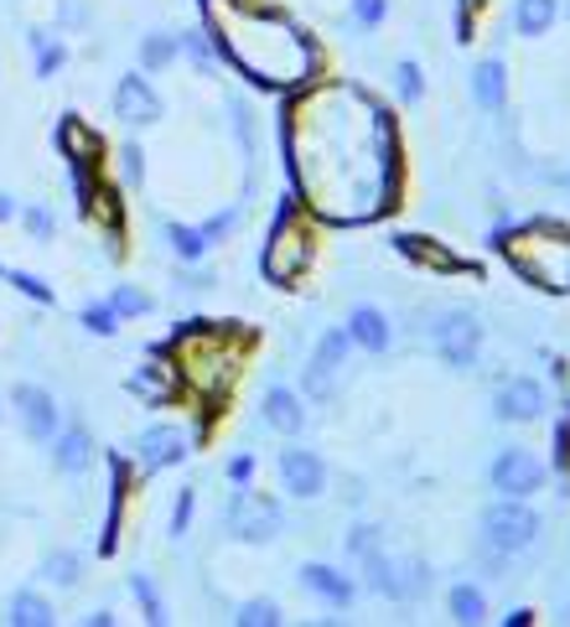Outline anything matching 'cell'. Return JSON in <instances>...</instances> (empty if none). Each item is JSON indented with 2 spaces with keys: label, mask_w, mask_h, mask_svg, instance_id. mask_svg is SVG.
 <instances>
[{
  "label": "cell",
  "mask_w": 570,
  "mask_h": 627,
  "mask_svg": "<svg viewBox=\"0 0 570 627\" xmlns=\"http://www.w3.org/2000/svg\"><path fill=\"white\" fill-rule=\"evenodd\" d=\"M83 327H89V333H98V337H115L119 333L115 306H83Z\"/></svg>",
  "instance_id": "39"
},
{
  "label": "cell",
  "mask_w": 570,
  "mask_h": 627,
  "mask_svg": "<svg viewBox=\"0 0 570 627\" xmlns=\"http://www.w3.org/2000/svg\"><path fill=\"white\" fill-rule=\"evenodd\" d=\"M115 115L130 119V125H156V119L166 115V104H161V94L140 79V73H130V79H119V89H115Z\"/></svg>",
  "instance_id": "16"
},
{
  "label": "cell",
  "mask_w": 570,
  "mask_h": 627,
  "mask_svg": "<svg viewBox=\"0 0 570 627\" xmlns=\"http://www.w3.org/2000/svg\"><path fill=\"white\" fill-rule=\"evenodd\" d=\"M348 337H353V348L384 358L394 348V322L379 312V306H353V316H348Z\"/></svg>",
  "instance_id": "19"
},
{
  "label": "cell",
  "mask_w": 570,
  "mask_h": 627,
  "mask_svg": "<svg viewBox=\"0 0 570 627\" xmlns=\"http://www.w3.org/2000/svg\"><path fill=\"white\" fill-rule=\"evenodd\" d=\"M177 47L197 62V73H208V79L218 73V53H213V42H208V32H187V37H177Z\"/></svg>",
  "instance_id": "31"
},
{
  "label": "cell",
  "mask_w": 570,
  "mask_h": 627,
  "mask_svg": "<svg viewBox=\"0 0 570 627\" xmlns=\"http://www.w3.org/2000/svg\"><path fill=\"white\" fill-rule=\"evenodd\" d=\"M47 576H53L58 587H73V581H79V560H73V555H53V560H47Z\"/></svg>",
  "instance_id": "40"
},
{
  "label": "cell",
  "mask_w": 570,
  "mask_h": 627,
  "mask_svg": "<svg viewBox=\"0 0 570 627\" xmlns=\"http://www.w3.org/2000/svg\"><path fill=\"white\" fill-rule=\"evenodd\" d=\"M503 627H534V612L530 607H513L509 617H503Z\"/></svg>",
  "instance_id": "43"
},
{
  "label": "cell",
  "mask_w": 570,
  "mask_h": 627,
  "mask_svg": "<svg viewBox=\"0 0 570 627\" xmlns=\"http://www.w3.org/2000/svg\"><path fill=\"white\" fill-rule=\"evenodd\" d=\"M539 530H545V519L530 509V498H498V503L482 509V545L503 549V555L534 549Z\"/></svg>",
  "instance_id": "9"
},
{
  "label": "cell",
  "mask_w": 570,
  "mask_h": 627,
  "mask_svg": "<svg viewBox=\"0 0 570 627\" xmlns=\"http://www.w3.org/2000/svg\"><path fill=\"white\" fill-rule=\"evenodd\" d=\"M234 623L239 627H280L286 617H280V602H270V596H249V602H239Z\"/></svg>",
  "instance_id": "28"
},
{
  "label": "cell",
  "mask_w": 570,
  "mask_h": 627,
  "mask_svg": "<svg viewBox=\"0 0 570 627\" xmlns=\"http://www.w3.org/2000/svg\"><path fill=\"white\" fill-rule=\"evenodd\" d=\"M426 342H431V353L456 373H473L477 358H482V342H488V327H482V316L467 312V306H441L431 312V327H426Z\"/></svg>",
  "instance_id": "6"
},
{
  "label": "cell",
  "mask_w": 570,
  "mask_h": 627,
  "mask_svg": "<svg viewBox=\"0 0 570 627\" xmlns=\"http://www.w3.org/2000/svg\"><path fill=\"white\" fill-rule=\"evenodd\" d=\"M394 98H399V104H420V98H426V68L415 58L394 62Z\"/></svg>",
  "instance_id": "27"
},
{
  "label": "cell",
  "mask_w": 570,
  "mask_h": 627,
  "mask_svg": "<svg viewBox=\"0 0 570 627\" xmlns=\"http://www.w3.org/2000/svg\"><path fill=\"white\" fill-rule=\"evenodd\" d=\"M276 477H280V492H291L295 503H312V498H322L327 492V462L316 456V451L306 446H286L276 456Z\"/></svg>",
  "instance_id": "12"
},
{
  "label": "cell",
  "mask_w": 570,
  "mask_h": 627,
  "mask_svg": "<svg viewBox=\"0 0 570 627\" xmlns=\"http://www.w3.org/2000/svg\"><path fill=\"white\" fill-rule=\"evenodd\" d=\"M26 229H32L37 239H47V234H53V218L42 213V208H32V213H26Z\"/></svg>",
  "instance_id": "42"
},
{
  "label": "cell",
  "mask_w": 570,
  "mask_h": 627,
  "mask_svg": "<svg viewBox=\"0 0 570 627\" xmlns=\"http://www.w3.org/2000/svg\"><path fill=\"white\" fill-rule=\"evenodd\" d=\"M182 58L177 37H146V47H140V62H146V73H161V68H172V62Z\"/></svg>",
  "instance_id": "29"
},
{
  "label": "cell",
  "mask_w": 570,
  "mask_h": 627,
  "mask_svg": "<svg viewBox=\"0 0 570 627\" xmlns=\"http://www.w3.org/2000/svg\"><path fill=\"white\" fill-rule=\"evenodd\" d=\"M566 187H570V177H566Z\"/></svg>",
  "instance_id": "44"
},
{
  "label": "cell",
  "mask_w": 570,
  "mask_h": 627,
  "mask_svg": "<svg viewBox=\"0 0 570 627\" xmlns=\"http://www.w3.org/2000/svg\"><path fill=\"white\" fill-rule=\"evenodd\" d=\"M363 591H374V596H384V602H420L426 591H431V566L426 560H399V555H389V549L379 545L369 549L363 560Z\"/></svg>",
  "instance_id": "7"
},
{
  "label": "cell",
  "mask_w": 570,
  "mask_h": 627,
  "mask_svg": "<svg viewBox=\"0 0 570 627\" xmlns=\"http://www.w3.org/2000/svg\"><path fill=\"white\" fill-rule=\"evenodd\" d=\"M560 16V0H513V32L519 37H545Z\"/></svg>",
  "instance_id": "23"
},
{
  "label": "cell",
  "mask_w": 570,
  "mask_h": 627,
  "mask_svg": "<svg viewBox=\"0 0 570 627\" xmlns=\"http://www.w3.org/2000/svg\"><path fill=\"white\" fill-rule=\"evenodd\" d=\"M259 420L280 436H301L306 431V410H301V394L286 390V384H270L265 399H259Z\"/></svg>",
  "instance_id": "18"
},
{
  "label": "cell",
  "mask_w": 570,
  "mask_h": 627,
  "mask_svg": "<svg viewBox=\"0 0 570 627\" xmlns=\"http://www.w3.org/2000/svg\"><path fill=\"white\" fill-rule=\"evenodd\" d=\"M11 617H16V623H26V627H42V623H53V607L42 602L37 591H21L16 602H11Z\"/></svg>",
  "instance_id": "34"
},
{
  "label": "cell",
  "mask_w": 570,
  "mask_h": 627,
  "mask_svg": "<svg viewBox=\"0 0 570 627\" xmlns=\"http://www.w3.org/2000/svg\"><path fill=\"white\" fill-rule=\"evenodd\" d=\"M58 446H53V462H58L62 472H83L89 467V456H94V446H89V431H62V436H53Z\"/></svg>",
  "instance_id": "26"
},
{
  "label": "cell",
  "mask_w": 570,
  "mask_h": 627,
  "mask_svg": "<svg viewBox=\"0 0 570 627\" xmlns=\"http://www.w3.org/2000/svg\"><path fill=\"white\" fill-rule=\"evenodd\" d=\"M295 587L333 612H348L358 602V581L342 576V566H327V560H306V566L295 570Z\"/></svg>",
  "instance_id": "14"
},
{
  "label": "cell",
  "mask_w": 570,
  "mask_h": 627,
  "mask_svg": "<svg viewBox=\"0 0 570 627\" xmlns=\"http://www.w3.org/2000/svg\"><path fill=\"white\" fill-rule=\"evenodd\" d=\"M130 596L140 602V612H146V623H166V602H161V591L151 576H130Z\"/></svg>",
  "instance_id": "30"
},
{
  "label": "cell",
  "mask_w": 570,
  "mask_h": 627,
  "mask_svg": "<svg viewBox=\"0 0 570 627\" xmlns=\"http://www.w3.org/2000/svg\"><path fill=\"white\" fill-rule=\"evenodd\" d=\"M239 223H244V208H239V202H234V208H223V213H213V218H208V223H197V229L208 234V244H223V239L234 234Z\"/></svg>",
  "instance_id": "35"
},
{
  "label": "cell",
  "mask_w": 570,
  "mask_h": 627,
  "mask_svg": "<svg viewBox=\"0 0 570 627\" xmlns=\"http://www.w3.org/2000/svg\"><path fill=\"white\" fill-rule=\"evenodd\" d=\"M379 545H384V530H379V524H353L348 539H342V555H348V560H363V555Z\"/></svg>",
  "instance_id": "33"
},
{
  "label": "cell",
  "mask_w": 570,
  "mask_h": 627,
  "mask_svg": "<svg viewBox=\"0 0 570 627\" xmlns=\"http://www.w3.org/2000/svg\"><path fill=\"white\" fill-rule=\"evenodd\" d=\"M193 441H197V436H187L182 426H151V431L136 436V467L140 472L177 467V462H187V456H193Z\"/></svg>",
  "instance_id": "15"
},
{
  "label": "cell",
  "mask_w": 570,
  "mask_h": 627,
  "mask_svg": "<svg viewBox=\"0 0 570 627\" xmlns=\"http://www.w3.org/2000/svg\"><path fill=\"white\" fill-rule=\"evenodd\" d=\"M280 151L295 202L333 229H363L399 208L405 146L394 109L353 79H322L286 94Z\"/></svg>",
  "instance_id": "1"
},
{
  "label": "cell",
  "mask_w": 570,
  "mask_h": 627,
  "mask_svg": "<svg viewBox=\"0 0 570 627\" xmlns=\"http://www.w3.org/2000/svg\"><path fill=\"white\" fill-rule=\"evenodd\" d=\"M446 612H452V623L477 627V623H488V596H482V587H473V581H456V587L446 591Z\"/></svg>",
  "instance_id": "24"
},
{
  "label": "cell",
  "mask_w": 570,
  "mask_h": 627,
  "mask_svg": "<svg viewBox=\"0 0 570 627\" xmlns=\"http://www.w3.org/2000/svg\"><path fill=\"white\" fill-rule=\"evenodd\" d=\"M197 11L218 62H229L249 89L295 94L327 73V47L280 0H197Z\"/></svg>",
  "instance_id": "2"
},
{
  "label": "cell",
  "mask_w": 570,
  "mask_h": 627,
  "mask_svg": "<svg viewBox=\"0 0 570 627\" xmlns=\"http://www.w3.org/2000/svg\"><path fill=\"white\" fill-rule=\"evenodd\" d=\"M473 98L488 115H498L509 104V68H503V58H482L473 68Z\"/></svg>",
  "instance_id": "21"
},
{
  "label": "cell",
  "mask_w": 570,
  "mask_h": 627,
  "mask_svg": "<svg viewBox=\"0 0 570 627\" xmlns=\"http://www.w3.org/2000/svg\"><path fill=\"white\" fill-rule=\"evenodd\" d=\"M156 353L172 358L182 390L197 394L202 415H213L218 405H229L239 373H244L249 353H255V333H239L234 322H187V327L172 333V342L156 348Z\"/></svg>",
  "instance_id": "3"
},
{
  "label": "cell",
  "mask_w": 570,
  "mask_h": 627,
  "mask_svg": "<svg viewBox=\"0 0 570 627\" xmlns=\"http://www.w3.org/2000/svg\"><path fill=\"white\" fill-rule=\"evenodd\" d=\"M550 467L570 483V405H566V420H560L555 436H550Z\"/></svg>",
  "instance_id": "36"
},
{
  "label": "cell",
  "mask_w": 570,
  "mask_h": 627,
  "mask_svg": "<svg viewBox=\"0 0 570 627\" xmlns=\"http://www.w3.org/2000/svg\"><path fill=\"white\" fill-rule=\"evenodd\" d=\"M166 239H172V255H177V265H202L208 259V234L202 229H193V223H166Z\"/></svg>",
  "instance_id": "25"
},
{
  "label": "cell",
  "mask_w": 570,
  "mask_h": 627,
  "mask_svg": "<svg viewBox=\"0 0 570 627\" xmlns=\"http://www.w3.org/2000/svg\"><path fill=\"white\" fill-rule=\"evenodd\" d=\"M348 353H353L348 327L322 333L312 363H306V373H301V399H312V405H333V399H337V379H342V369H348Z\"/></svg>",
  "instance_id": "10"
},
{
  "label": "cell",
  "mask_w": 570,
  "mask_h": 627,
  "mask_svg": "<svg viewBox=\"0 0 570 627\" xmlns=\"http://www.w3.org/2000/svg\"><path fill=\"white\" fill-rule=\"evenodd\" d=\"M492 415H498L503 426H534V420L545 415V384L530 379V373L503 379V384L492 390Z\"/></svg>",
  "instance_id": "13"
},
{
  "label": "cell",
  "mask_w": 570,
  "mask_h": 627,
  "mask_svg": "<svg viewBox=\"0 0 570 627\" xmlns=\"http://www.w3.org/2000/svg\"><path fill=\"white\" fill-rule=\"evenodd\" d=\"M16 410H21V426H26L32 441H53V436H58L62 415H58V405H53V394H47V390L21 384V390H16Z\"/></svg>",
  "instance_id": "17"
},
{
  "label": "cell",
  "mask_w": 570,
  "mask_h": 627,
  "mask_svg": "<svg viewBox=\"0 0 570 627\" xmlns=\"http://www.w3.org/2000/svg\"><path fill=\"white\" fill-rule=\"evenodd\" d=\"M109 472H115V492H109V519H104V539H98V555H115V545H119V519H125V498H130V462H125V456H109Z\"/></svg>",
  "instance_id": "22"
},
{
  "label": "cell",
  "mask_w": 570,
  "mask_h": 627,
  "mask_svg": "<svg viewBox=\"0 0 570 627\" xmlns=\"http://www.w3.org/2000/svg\"><path fill=\"white\" fill-rule=\"evenodd\" d=\"M394 249L405 259H415V265H426V270H435V275H462V270H473L477 275V265H467V259H456V255H446L435 239H420V234H399L394 239Z\"/></svg>",
  "instance_id": "20"
},
{
  "label": "cell",
  "mask_w": 570,
  "mask_h": 627,
  "mask_svg": "<svg viewBox=\"0 0 570 627\" xmlns=\"http://www.w3.org/2000/svg\"><path fill=\"white\" fill-rule=\"evenodd\" d=\"M348 16L358 32H379L389 21V0H348Z\"/></svg>",
  "instance_id": "32"
},
{
  "label": "cell",
  "mask_w": 570,
  "mask_h": 627,
  "mask_svg": "<svg viewBox=\"0 0 570 627\" xmlns=\"http://www.w3.org/2000/svg\"><path fill=\"white\" fill-rule=\"evenodd\" d=\"M488 483H492L498 498H534V492L550 483V467H545L530 446H503L498 456H492Z\"/></svg>",
  "instance_id": "11"
},
{
  "label": "cell",
  "mask_w": 570,
  "mask_h": 627,
  "mask_svg": "<svg viewBox=\"0 0 570 627\" xmlns=\"http://www.w3.org/2000/svg\"><path fill=\"white\" fill-rule=\"evenodd\" d=\"M316 265V218L286 197L270 218V234H265V249H259V275L276 286V291H301V280L312 275Z\"/></svg>",
  "instance_id": "5"
},
{
  "label": "cell",
  "mask_w": 570,
  "mask_h": 627,
  "mask_svg": "<svg viewBox=\"0 0 570 627\" xmlns=\"http://www.w3.org/2000/svg\"><path fill=\"white\" fill-rule=\"evenodd\" d=\"M193 513H197V492H193V488H182V492H177V503H172V539H182V534L193 530Z\"/></svg>",
  "instance_id": "38"
},
{
  "label": "cell",
  "mask_w": 570,
  "mask_h": 627,
  "mask_svg": "<svg viewBox=\"0 0 570 627\" xmlns=\"http://www.w3.org/2000/svg\"><path fill=\"white\" fill-rule=\"evenodd\" d=\"M255 456H249V451H244V456H234V462H229V483H234V488H244V483H255Z\"/></svg>",
  "instance_id": "41"
},
{
  "label": "cell",
  "mask_w": 570,
  "mask_h": 627,
  "mask_svg": "<svg viewBox=\"0 0 570 627\" xmlns=\"http://www.w3.org/2000/svg\"><path fill=\"white\" fill-rule=\"evenodd\" d=\"M492 249L509 259V270L545 295H570V223L530 218L513 229H492Z\"/></svg>",
  "instance_id": "4"
},
{
  "label": "cell",
  "mask_w": 570,
  "mask_h": 627,
  "mask_svg": "<svg viewBox=\"0 0 570 627\" xmlns=\"http://www.w3.org/2000/svg\"><path fill=\"white\" fill-rule=\"evenodd\" d=\"M223 530L244 539V545H276L280 530H286V509H280V498L244 483V488H234L229 509H223Z\"/></svg>",
  "instance_id": "8"
},
{
  "label": "cell",
  "mask_w": 570,
  "mask_h": 627,
  "mask_svg": "<svg viewBox=\"0 0 570 627\" xmlns=\"http://www.w3.org/2000/svg\"><path fill=\"white\" fill-rule=\"evenodd\" d=\"M109 306H115V316H146V312H151V295L136 291V286H119Z\"/></svg>",
  "instance_id": "37"
}]
</instances>
